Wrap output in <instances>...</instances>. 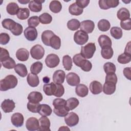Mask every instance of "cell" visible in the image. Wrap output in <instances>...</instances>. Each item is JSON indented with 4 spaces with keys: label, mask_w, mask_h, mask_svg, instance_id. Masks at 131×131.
I'll use <instances>...</instances> for the list:
<instances>
[{
    "label": "cell",
    "mask_w": 131,
    "mask_h": 131,
    "mask_svg": "<svg viewBox=\"0 0 131 131\" xmlns=\"http://www.w3.org/2000/svg\"><path fill=\"white\" fill-rule=\"evenodd\" d=\"M18 80L13 75H8L0 81V90L6 91L14 88L17 84Z\"/></svg>",
    "instance_id": "cell-1"
},
{
    "label": "cell",
    "mask_w": 131,
    "mask_h": 131,
    "mask_svg": "<svg viewBox=\"0 0 131 131\" xmlns=\"http://www.w3.org/2000/svg\"><path fill=\"white\" fill-rule=\"evenodd\" d=\"M96 49L95 43L90 42L81 47L80 54L85 59H90L93 56Z\"/></svg>",
    "instance_id": "cell-2"
},
{
    "label": "cell",
    "mask_w": 131,
    "mask_h": 131,
    "mask_svg": "<svg viewBox=\"0 0 131 131\" xmlns=\"http://www.w3.org/2000/svg\"><path fill=\"white\" fill-rule=\"evenodd\" d=\"M30 54L32 57L35 59L39 60L44 56L45 49L40 45H36L32 47L30 50Z\"/></svg>",
    "instance_id": "cell-3"
},
{
    "label": "cell",
    "mask_w": 131,
    "mask_h": 131,
    "mask_svg": "<svg viewBox=\"0 0 131 131\" xmlns=\"http://www.w3.org/2000/svg\"><path fill=\"white\" fill-rule=\"evenodd\" d=\"M89 39V35L88 33L81 31L78 30L74 35V40L76 43L78 45H84Z\"/></svg>",
    "instance_id": "cell-4"
},
{
    "label": "cell",
    "mask_w": 131,
    "mask_h": 131,
    "mask_svg": "<svg viewBox=\"0 0 131 131\" xmlns=\"http://www.w3.org/2000/svg\"><path fill=\"white\" fill-rule=\"evenodd\" d=\"M59 57L55 54H49L45 59L46 66L50 68H55L59 64Z\"/></svg>",
    "instance_id": "cell-5"
},
{
    "label": "cell",
    "mask_w": 131,
    "mask_h": 131,
    "mask_svg": "<svg viewBox=\"0 0 131 131\" xmlns=\"http://www.w3.org/2000/svg\"><path fill=\"white\" fill-rule=\"evenodd\" d=\"M79 120L78 115L74 112H70L64 117V121L70 127L76 125L79 122Z\"/></svg>",
    "instance_id": "cell-6"
},
{
    "label": "cell",
    "mask_w": 131,
    "mask_h": 131,
    "mask_svg": "<svg viewBox=\"0 0 131 131\" xmlns=\"http://www.w3.org/2000/svg\"><path fill=\"white\" fill-rule=\"evenodd\" d=\"M118 0H100L99 1V7L104 10H107L111 8H115L119 5Z\"/></svg>",
    "instance_id": "cell-7"
},
{
    "label": "cell",
    "mask_w": 131,
    "mask_h": 131,
    "mask_svg": "<svg viewBox=\"0 0 131 131\" xmlns=\"http://www.w3.org/2000/svg\"><path fill=\"white\" fill-rule=\"evenodd\" d=\"M94 28V23L91 20H85L80 23V30L86 33H91L93 31Z\"/></svg>",
    "instance_id": "cell-8"
},
{
    "label": "cell",
    "mask_w": 131,
    "mask_h": 131,
    "mask_svg": "<svg viewBox=\"0 0 131 131\" xmlns=\"http://www.w3.org/2000/svg\"><path fill=\"white\" fill-rule=\"evenodd\" d=\"M24 35L26 38L29 41L35 40L38 35L37 31L35 28L28 27L24 31Z\"/></svg>",
    "instance_id": "cell-9"
},
{
    "label": "cell",
    "mask_w": 131,
    "mask_h": 131,
    "mask_svg": "<svg viewBox=\"0 0 131 131\" xmlns=\"http://www.w3.org/2000/svg\"><path fill=\"white\" fill-rule=\"evenodd\" d=\"M26 127L27 129L30 131L38 130L39 127V120L35 117H30L26 121Z\"/></svg>",
    "instance_id": "cell-10"
},
{
    "label": "cell",
    "mask_w": 131,
    "mask_h": 131,
    "mask_svg": "<svg viewBox=\"0 0 131 131\" xmlns=\"http://www.w3.org/2000/svg\"><path fill=\"white\" fill-rule=\"evenodd\" d=\"M66 80L68 84L72 86L78 85L80 81L79 76L73 72L69 73L67 75Z\"/></svg>",
    "instance_id": "cell-11"
},
{
    "label": "cell",
    "mask_w": 131,
    "mask_h": 131,
    "mask_svg": "<svg viewBox=\"0 0 131 131\" xmlns=\"http://www.w3.org/2000/svg\"><path fill=\"white\" fill-rule=\"evenodd\" d=\"M24 121V116L20 113H15L13 114L11 117V121L12 124L16 127H19L23 126Z\"/></svg>",
    "instance_id": "cell-12"
},
{
    "label": "cell",
    "mask_w": 131,
    "mask_h": 131,
    "mask_svg": "<svg viewBox=\"0 0 131 131\" xmlns=\"http://www.w3.org/2000/svg\"><path fill=\"white\" fill-rule=\"evenodd\" d=\"M15 107V102L11 99H5L1 103V108L5 113L12 112Z\"/></svg>",
    "instance_id": "cell-13"
},
{
    "label": "cell",
    "mask_w": 131,
    "mask_h": 131,
    "mask_svg": "<svg viewBox=\"0 0 131 131\" xmlns=\"http://www.w3.org/2000/svg\"><path fill=\"white\" fill-rule=\"evenodd\" d=\"M39 130L40 131H49L50 130V121L47 116H42L39 119Z\"/></svg>",
    "instance_id": "cell-14"
},
{
    "label": "cell",
    "mask_w": 131,
    "mask_h": 131,
    "mask_svg": "<svg viewBox=\"0 0 131 131\" xmlns=\"http://www.w3.org/2000/svg\"><path fill=\"white\" fill-rule=\"evenodd\" d=\"M90 90L91 92L94 95H97L102 92V84L96 80L93 81L90 84Z\"/></svg>",
    "instance_id": "cell-15"
},
{
    "label": "cell",
    "mask_w": 131,
    "mask_h": 131,
    "mask_svg": "<svg viewBox=\"0 0 131 131\" xmlns=\"http://www.w3.org/2000/svg\"><path fill=\"white\" fill-rule=\"evenodd\" d=\"M66 78L65 72L61 70L56 71L53 75V80L55 83L62 84L64 82Z\"/></svg>",
    "instance_id": "cell-16"
},
{
    "label": "cell",
    "mask_w": 131,
    "mask_h": 131,
    "mask_svg": "<svg viewBox=\"0 0 131 131\" xmlns=\"http://www.w3.org/2000/svg\"><path fill=\"white\" fill-rule=\"evenodd\" d=\"M45 1H31L29 3V9L33 12H39L42 9V3Z\"/></svg>",
    "instance_id": "cell-17"
},
{
    "label": "cell",
    "mask_w": 131,
    "mask_h": 131,
    "mask_svg": "<svg viewBox=\"0 0 131 131\" xmlns=\"http://www.w3.org/2000/svg\"><path fill=\"white\" fill-rule=\"evenodd\" d=\"M16 57L20 61H27L29 57V52L25 48H20L16 52Z\"/></svg>",
    "instance_id": "cell-18"
},
{
    "label": "cell",
    "mask_w": 131,
    "mask_h": 131,
    "mask_svg": "<svg viewBox=\"0 0 131 131\" xmlns=\"http://www.w3.org/2000/svg\"><path fill=\"white\" fill-rule=\"evenodd\" d=\"M29 101L34 102V103H39L40 102L43 98V96L41 93L36 91H33L28 95L27 97Z\"/></svg>",
    "instance_id": "cell-19"
},
{
    "label": "cell",
    "mask_w": 131,
    "mask_h": 131,
    "mask_svg": "<svg viewBox=\"0 0 131 131\" xmlns=\"http://www.w3.org/2000/svg\"><path fill=\"white\" fill-rule=\"evenodd\" d=\"M55 35L51 30H45L41 34V40L44 45L47 46H50V41L51 37Z\"/></svg>",
    "instance_id": "cell-20"
},
{
    "label": "cell",
    "mask_w": 131,
    "mask_h": 131,
    "mask_svg": "<svg viewBox=\"0 0 131 131\" xmlns=\"http://www.w3.org/2000/svg\"><path fill=\"white\" fill-rule=\"evenodd\" d=\"M76 94L80 97H84L88 95L89 90L88 87L83 84H79L75 88Z\"/></svg>",
    "instance_id": "cell-21"
},
{
    "label": "cell",
    "mask_w": 131,
    "mask_h": 131,
    "mask_svg": "<svg viewBox=\"0 0 131 131\" xmlns=\"http://www.w3.org/2000/svg\"><path fill=\"white\" fill-rule=\"evenodd\" d=\"M27 80L28 84L31 87H36L39 83V79L37 75L29 73L28 75Z\"/></svg>",
    "instance_id": "cell-22"
},
{
    "label": "cell",
    "mask_w": 131,
    "mask_h": 131,
    "mask_svg": "<svg viewBox=\"0 0 131 131\" xmlns=\"http://www.w3.org/2000/svg\"><path fill=\"white\" fill-rule=\"evenodd\" d=\"M56 83L51 82L48 84H45L43 86V90L44 93L47 96L54 95L56 90Z\"/></svg>",
    "instance_id": "cell-23"
},
{
    "label": "cell",
    "mask_w": 131,
    "mask_h": 131,
    "mask_svg": "<svg viewBox=\"0 0 131 131\" xmlns=\"http://www.w3.org/2000/svg\"><path fill=\"white\" fill-rule=\"evenodd\" d=\"M79 104V101L77 98L72 97L66 100L65 106L66 108L69 111L75 109L77 106H78Z\"/></svg>",
    "instance_id": "cell-24"
},
{
    "label": "cell",
    "mask_w": 131,
    "mask_h": 131,
    "mask_svg": "<svg viewBox=\"0 0 131 131\" xmlns=\"http://www.w3.org/2000/svg\"><path fill=\"white\" fill-rule=\"evenodd\" d=\"M98 41L101 48L112 46V40L111 38L106 35H101L98 38Z\"/></svg>",
    "instance_id": "cell-25"
},
{
    "label": "cell",
    "mask_w": 131,
    "mask_h": 131,
    "mask_svg": "<svg viewBox=\"0 0 131 131\" xmlns=\"http://www.w3.org/2000/svg\"><path fill=\"white\" fill-rule=\"evenodd\" d=\"M15 72L20 77H24L28 74V71L25 65L22 63H18L16 64L14 68Z\"/></svg>",
    "instance_id": "cell-26"
},
{
    "label": "cell",
    "mask_w": 131,
    "mask_h": 131,
    "mask_svg": "<svg viewBox=\"0 0 131 131\" xmlns=\"http://www.w3.org/2000/svg\"><path fill=\"white\" fill-rule=\"evenodd\" d=\"M69 12L73 15L78 16L81 15L83 13V9L79 7L76 3H74L69 6Z\"/></svg>",
    "instance_id": "cell-27"
},
{
    "label": "cell",
    "mask_w": 131,
    "mask_h": 131,
    "mask_svg": "<svg viewBox=\"0 0 131 131\" xmlns=\"http://www.w3.org/2000/svg\"><path fill=\"white\" fill-rule=\"evenodd\" d=\"M102 91L106 95H112L116 91V84L113 83L105 82L103 86Z\"/></svg>",
    "instance_id": "cell-28"
},
{
    "label": "cell",
    "mask_w": 131,
    "mask_h": 131,
    "mask_svg": "<svg viewBox=\"0 0 131 131\" xmlns=\"http://www.w3.org/2000/svg\"><path fill=\"white\" fill-rule=\"evenodd\" d=\"M117 16L119 19L121 21L130 18V13L127 9L121 8L118 11Z\"/></svg>",
    "instance_id": "cell-29"
},
{
    "label": "cell",
    "mask_w": 131,
    "mask_h": 131,
    "mask_svg": "<svg viewBox=\"0 0 131 131\" xmlns=\"http://www.w3.org/2000/svg\"><path fill=\"white\" fill-rule=\"evenodd\" d=\"M114 54L113 48L111 46H107L101 48V55L102 57L106 59H111Z\"/></svg>",
    "instance_id": "cell-30"
},
{
    "label": "cell",
    "mask_w": 131,
    "mask_h": 131,
    "mask_svg": "<svg viewBox=\"0 0 131 131\" xmlns=\"http://www.w3.org/2000/svg\"><path fill=\"white\" fill-rule=\"evenodd\" d=\"M52 112L51 107L47 104H40V107L38 111V113L41 116H49L51 115Z\"/></svg>",
    "instance_id": "cell-31"
},
{
    "label": "cell",
    "mask_w": 131,
    "mask_h": 131,
    "mask_svg": "<svg viewBox=\"0 0 131 131\" xmlns=\"http://www.w3.org/2000/svg\"><path fill=\"white\" fill-rule=\"evenodd\" d=\"M50 10L54 13H59L62 9V5L58 1H52L49 5Z\"/></svg>",
    "instance_id": "cell-32"
},
{
    "label": "cell",
    "mask_w": 131,
    "mask_h": 131,
    "mask_svg": "<svg viewBox=\"0 0 131 131\" xmlns=\"http://www.w3.org/2000/svg\"><path fill=\"white\" fill-rule=\"evenodd\" d=\"M19 8L18 5L14 2H11L9 3L6 7V10L7 12L12 15H14L17 14Z\"/></svg>",
    "instance_id": "cell-33"
},
{
    "label": "cell",
    "mask_w": 131,
    "mask_h": 131,
    "mask_svg": "<svg viewBox=\"0 0 131 131\" xmlns=\"http://www.w3.org/2000/svg\"><path fill=\"white\" fill-rule=\"evenodd\" d=\"M111 27V24L108 20L102 19L100 20L98 23V29L102 32H106L108 31Z\"/></svg>",
    "instance_id": "cell-34"
},
{
    "label": "cell",
    "mask_w": 131,
    "mask_h": 131,
    "mask_svg": "<svg viewBox=\"0 0 131 131\" xmlns=\"http://www.w3.org/2000/svg\"><path fill=\"white\" fill-rule=\"evenodd\" d=\"M50 45L54 49H59L61 46V39L60 37L55 34L50 39Z\"/></svg>",
    "instance_id": "cell-35"
},
{
    "label": "cell",
    "mask_w": 131,
    "mask_h": 131,
    "mask_svg": "<svg viewBox=\"0 0 131 131\" xmlns=\"http://www.w3.org/2000/svg\"><path fill=\"white\" fill-rule=\"evenodd\" d=\"M17 17L20 20L27 19L30 15V11L27 8H20L19 9L17 13Z\"/></svg>",
    "instance_id": "cell-36"
},
{
    "label": "cell",
    "mask_w": 131,
    "mask_h": 131,
    "mask_svg": "<svg viewBox=\"0 0 131 131\" xmlns=\"http://www.w3.org/2000/svg\"><path fill=\"white\" fill-rule=\"evenodd\" d=\"M43 64L40 61H37L33 63L30 67V71L31 73L37 75L42 69Z\"/></svg>",
    "instance_id": "cell-37"
},
{
    "label": "cell",
    "mask_w": 131,
    "mask_h": 131,
    "mask_svg": "<svg viewBox=\"0 0 131 131\" xmlns=\"http://www.w3.org/2000/svg\"><path fill=\"white\" fill-rule=\"evenodd\" d=\"M111 34L116 39H119L122 37V31L118 27H113L111 29Z\"/></svg>",
    "instance_id": "cell-38"
},
{
    "label": "cell",
    "mask_w": 131,
    "mask_h": 131,
    "mask_svg": "<svg viewBox=\"0 0 131 131\" xmlns=\"http://www.w3.org/2000/svg\"><path fill=\"white\" fill-rule=\"evenodd\" d=\"M80 23L77 19H72L67 23V27L69 29L72 31L77 30L80 27Z\"/></svg>",
    "instance_id": "cell-39"
},
{
    "label": "cell",
    "mask_w": 131,
    "mask_h": 131,
    "mask_svg": "<svg viewBox=\"0 0 131 131\" xmlns=\"http://www.w3.org/2000/svg\"><path fill=\"white\" fill-rule=\"evenodd\" d=\"M62 64L66 70L70 71L71 70L72 67V60L69 55H66L63 56L62 58Z\"/></svg>",
    "instance_id": "cell-40"
},
{
    "label": "cell",
    "mask_w": 131,
    "mask_h": 131,
    "mask_svg": "<svg viewBox=\"0 0 131 131\" xmlns=\"http://www.w3.org/2000/svg\"><path fill=\"white\" fill-rule=\"evenodd\" d=\"M53 112L57 116L61 117H65L69 113V111L66 108L65 106L54 108Z\"/></svg>",
    "instance_id": "cell-41"
},
{
    "label": "cell",
    "mask_w": 131,
    "mask_h": 131,
    "mask_svg": "<svg viewBox=\"0 0 131 131\" xmlns=\"http://www.w3.org/2000/svg\"><path fill=\"white\" fill-rule=\"evenodd\" d=\"M103 69L105 73L107 74L110 73H115L116 72V68L113 63L107 62L104 63L103 66Z\"/></svg>",
    "instance_id": "cell-42"
},
{
    "label": "cell",
    "mask_w": 131,
    "mask_h": 131,
    "mask_svg": "<svg viewBox=\"0 0 131 131\" xmlns=\"http://www.w3.org/2000/svg\"><path fill=\"white\" fill-rule=\"evenodd\" d=\"M1 63L3 66V67L8 69H13L15 68L16 66L15 60L10 57L8 59H6L5 60L3 61V62H2Z\"/></svg>",
    "instance_id": "cell-43"
},
{
    "label": "cell",
    "mask_w": 131,
    "mask_h": 131,
    "mask_svg": "<svg viewBox=\"0 0 131 131\" xmlns=\"http://www.w3.org/2000/svg\"><path fill=\"white\" fill-rule=\"evenodd\" d=\"M40 22L42 24H49L52 21V16L48 13H43L39 17Z\"/></svg>",
    "instance_id": "cell-44"
},
{
    "label": "cell",
    "mask_w": 131,
    "mask_h": 131,
    "mask_svg": "<svg viewBox=\"0 0 131 131\" xmlns=\"http://www.w3.org/2000/svg\"><path fill=\"white\" fill-rule=\"evenodd\" d=\"M27 106L28 110L30 112L34 113H38V111L40 107V104L39 102L34 103V102L29 101L27 103Z\"/></svg>",
    "instance_id": "cell-45"
},
{
    "label": "cell",
    "mask_w": 131,
    "mask_h": 131,
    "mask_svg": "<svg viewBox=\"0 0 131 131\" xmlns=\"http://www.w3.org/2000/svg\"><path fill=\"white\" fill-rule=\"evenodd\" d=\"M15 24H16V22L10 18L4 19L2 22V26L5 29L7 30H9L10 31L12 29V28L13 27V26Z\"/></svg>",
    "instance_id": "cell-46"
},
{
    "label": "cell",
    "mask_w": 131,
    "mask_h": 131,
    "mask_svg": "<svg viewBox=\"0 0 131 131\" xmlns=\"http://www.w3.org/2000/svg\"><path fill=\"white\" fill-rule=\"evenodd\" d=\"M118 62L121 64H126L131 60V55L123 53L120 55L117 58Z\"/></svg>",
    "instance_id": "cell-47"
},
{
    "label": "cell",
    "mask_w": 131,
    "mask_h": 131,
    "mask_svg": "<svg viewBox=\"0 0 131 131\" xmlns=\"http://www.w3.org/2000/svg\"><path fill=\"white\" fill-rule=\"evenodd\" d=\"M79 67L83 71L89 72L92 69V64L90 61H89L88 60H86L85 58H84L82 60L81 63H80Z\"/></svg>",
    "instance_id": "cell-48"
},
{
    "label": "cell",
    "mask_w": 131,
    "mask_h": 131,
    "mask_svg": "<svg viewBox=\"0 0 131 131\" xmlns=\"http://www.w3.org/2000/svg\"><path fill=\"white\" fill-rule=\"evenodd\" d=\"M23 31V26L20 24L17 23H16V24L14 25L12 29L10 30L11 33L14 35H15V36L20 35L22 33Z\"/></svg>",
    "instance_id": "cell-49"
},
{
    "label": "cell",
    "mask_w": 131,
    "mask_h": 131,
    "mask_svg": "<svg viewBox=\"0 0 131 131\" xmlns=\"http://www.w3.org/2000/svg\"><path fill=\"white\" fill-rule=\"evenodd\" d=\"M39 17L37 16H33L29 18L28 20V24L29 27H36L38 26L39 24Z\"/></svg>",
    "instance_id": "cell-50"
},
{
    "label": "cell",
    "mask_w": 131,
    "mask_h": 131,
    "mask_svg": "<svg viewBox=\"0 0 131 131\" xmlns=\"http://www.w3.org/2000/svg\"><path fill=\"white\" fill-rule=\"evenodd\" d=\"M56 90L54 96L57 97H60L63 96L64 93V88L61 84L56 83Z\"/></svg>",
    "instance_id": "cell-51"
},
{
    "label": "cell",
    "mask_w": 131,
    "mask_h": 131,
    "mask_svg": "<svg viewBox=\"0 0 131 131\" xmlns=\"http://www.w3.org/2000/svg\"><path fill=\"white\" fill-rule=\"evenodd\" d=\"M117 77L115 73H110L106 74L105 76V82H111L113 83L116 84L117 82Z\"/></svg>",
    "instance_id": "cell-52"
},
{
    "label": "cell",
    "mask_w": 131,
    "mask_h": 131,
    "mask_svg": "<svg viewBox=\"0 0 131 131\" xmlns=\"http://www.w3.org/2000/svg\"><path fill=\"white\" fill-rule=\"evenodd\" d=\"M120 26L123 29H124L125 30H130L131 29V19H130V18H129L126 20L121 21Z\"/></svg>",
    "instance_id": "cell-53"
},
{
    "label": "cell",
    "mask_w": 131,
    "mask_h": 131,
    "mask_svg": "<svg viewBox=\"0 0 131 131\" xmlns=\"http://www.w3.org/2000/svg\"><path fill=\"white\" fill-rule=\"evenodd\" d=\"M10 36L8 34L6 33H1L0 34V43L3 45L7 44L10 41Z\"/></svg>",
    "instance_id": "cell-54"
},
{
    "label": "cell",
    "mask_w": 131,
    "mask_h": 131,
    "mask_svg": "<svg viewBox=\"0 0 131 131\" xmlns=\"http://www.w3.org/2000/svg\"><path fill=\"white\" fill-rule=\"evenodd\" d=\"M66 100L61 98H56L53 101V105L54 108L65 106Z\"/></svg>",
    "instance_id": "cell-55"
},
{
    "label": "cell",
    "mask_w": 131,
    "mask_h": 131,
    "mask_svg": "<svg viewBox=\"0 0 131 131\" xmlns=\"http://www.w3.org/2000/svg\"><path fill=\"white\" fill-rule=\"evenodd\" d=\"M84 59V58L80 54V53L75 55L73 57V60L74 63L76 66L79 67H80V63Z\"/></svg>",
    "instance_id": "cell-56"
},
{
    "label": "cell",
    "mask_w": 131,
    "mask_h": 131,
    "mask_svg": "<svg viewBox=\"0 0 131 131\" xmlns=\"http://www.w3.org/2000/svg\"><path fill=\"white\" fill-rule=\"evenodd\" d=\"M10 57L9 53L8 50L3 48H1V56H0V61L1 62H3L6 59H8Z\"/></svg>",
    "instance_id": "cell-57"
},
{
    "label": "cell",
    "mask_w": 131,
    "mask_h": 131,
    "mask_svg": "<svg viewBox=\"0 0 131 131\" xmlns=\"http://www.w3.org/2000/svg\"><path fill=\"white\" fill-rule=\"evenodd\" d=\"M77 5L80 8L83 9L87 7L90 3L89 0H76L75 2Z\"/></svg>",
    "instance_id": "cell-58"
},
{
    "label": "cell",
    "mask_w": 131,
    "mask_h": 131,
    "mask_svg": "<svg viewBox=\"0 0 131 131\" xmlns=\"http://www.w3.org/2000/svg\"><path fill=\"white\" fill-rule=\"evenodd\" d=\"M123 74L124 76L128 80L131 79V71L130 67L125 68L123 70Z\"/></svg>",
    "instance_id": "cell-59"
},
{
    "label": "cell",
    "mask_w": 131,
    "mask_h": 131,
    "mask_svg": "<svg viewBox=\"0 0 131 131\" xmlns=\"http://www.w3.org/2000/svg\"><path fill=\"white\" fill-rule=\"evenodd\" d=\"M130 42L129 41L127 44L126 45V47H125V48L124 49V53L125 54H128V55H131V53H130Z\"/></svg>",
    "instance_id": "cell-60"
},
{
    "label": "cell",
    "mask_w": 131,
    "mask_h": 131,
    "mask_svg": "<svg viewBox=\"0 0 131 131\" xmlns=\"http://www.w3.org/2000/svg\"><path fill=\"white\" fill-rule=\"evenodd\" d=\"M70 128H69L67 126H61L59 129H58V130L60 131V130H70Z\"/></svg>",
    "instance_id": "cell-61"
},
{
    "label": "cell",
    "mask_w": 131,
    "mask_h": 131,
    "mask_svg": "<svg viewBox=\"0 0 131 131\" xmlns=\"http://www.w3.org/2000/svg\"><path fill=\"white\" fill-rule=\"evenodd\" d=\"M50 80V78H49L48 77H47V76L46 77H44L43 78V79H42V80H43L44 83H48L49 82Z\"/></svg>",
    "instance_id": "cell-62"
},
{
    "label": "cell",
    "mask_w": 131,
    "mask_h": 131,
    "mask_svg": "<svg viewBox=\"0 0 131 131\" xmlns=\"http://www.w3.org/2000/svg\"><path fill=\"white\" fill-rule=\"evenodd\" d=\"M18 2L19 3H20V4H28V3H30V1L29 0V1H24V0H20V1H18Z\"/></svg>",
    "instance_id": "cell-63"
}]
</instances>
